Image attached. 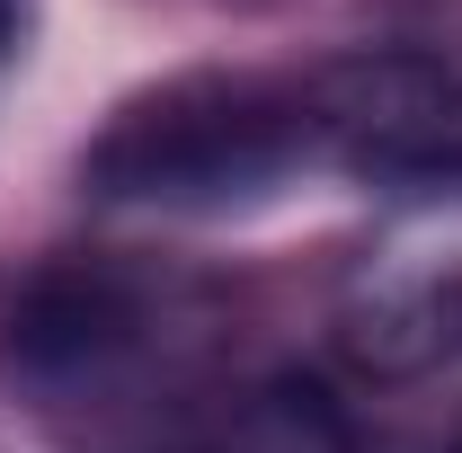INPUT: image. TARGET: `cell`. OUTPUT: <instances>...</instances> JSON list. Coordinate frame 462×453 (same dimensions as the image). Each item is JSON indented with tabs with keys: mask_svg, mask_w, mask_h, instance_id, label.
Wrapping results in <instances>:
<instances>
[{
	"mask_svg": "<svg viewBox=\"0 0 462 453\" xmlns=\"http://www.w3.org/2000/svg\"><path fill=\"white\" fill-rule=\"evenodd\" d=\"M320 161L356 178H462V80L418 54H346L311 71Z\"/></svg>",
	"mask_w": 462,
	"mask_h": 453,
	"instance_id": "7a4b0ae2",
	"label": "cell"
},
{
	"mask_svg": "<svg viewBox=\"0 0 462 453\" xmlns=\"http://www.w3.org/2000/svg\"><path fill=\"white\" fill-rule=\"evenodd\" d=\"M0 45H9V0H0Z\"/></svg>",
	"mask_w": 462,
	"mask_h": 453,
	"instance_id": "3957f363",
	"label": "cell"
},
{
	"mask_svg": "<svg viewBox=\"0 0 462 453\" xmlns=\"http://www.w3.org/2000/svg\"><path fill=\"white\" fill-rule=\"evenodd\" d=\"M293 170L320 161V116H311V71H187L152 98L116 107V125L89 143L80 178L107 205H170V214H223L276 196Z\"/></svg>",
	"mask_w": 462,
	"mask_h": 453,
	"instance_id": "6da1fadb",
	"label": "cell"
}]
</instances>
